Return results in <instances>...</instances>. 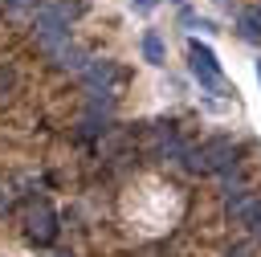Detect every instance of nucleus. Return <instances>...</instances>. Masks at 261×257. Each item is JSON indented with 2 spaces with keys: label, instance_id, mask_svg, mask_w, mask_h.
<instances>
[{
  "label": "nucleus",
  "instance_id": "obj_1",
  "mask_svg": "<svg viewBox=\"0 0 261 257\" xmlns=\"http://www.w3.org/2000/svg\"><path fill=\"white\" fill-rule=\"evenodd\" d=\"M73 16H82V4H73V0H41L37 12H33V29H37V37L69 33Z\"/></svg>",
  "mask_w": 261,
  "mask_h": 257
},
{
  "label": "nucleus",
  "instance_id": "obj_2",
  "mask_svg": "<svg viewBox=\"0 0 261 257\" xmlns=\"http://www.w3.org/2000/svg\"><path fill=\"white\" fill-rule=\"evenodd\" d=\"M24 233H29V241H37V245H49V241L57 237V216H53V208H49L45 200H33V204L24 208Z\"/></svg>",
  "mask_w": 261,
  "mask_h": 257
},
{
  "label": "nucleus",
  "instance_id": "obj_3",
  "mask_svg": "<svg viewBox=\"0 0 261 257\" xmlns=\"http://www.w3.org/2000/svg\"><path fill=\"white\" fill-rule=\"evenodd\" d=\"M200 163H204V171L228 175V171H237V147H232L228 139H208V143L200 147Z\"/></svg>",
  "mask_w": 261,
  "mask_h": 257
},
{
  "label": "nucleus",
  "instance_id": "obj_4",
  "mask_svg": "<svg viewBox=\"0 0 261 257\" xmlns=\"http://www.w3.org/2000/svg\"><path fill=\"white\" fill-rule=\"evenodd\" d=\"M192 73H196V82L204 86V90H224V78H220V69H216V57H212V49L208 45H200V41H192Z\"/></svg>",
  "mask_w": 261,
  "mask_h": 257
},
{
  "label": "nucleus",
  "instance_id": "obj_5",
  "mask_svg": "<svg viewBox=\"0 0 261 257\" xmlns=\"http://www.w3.org/2000/svg\"><path fill=\"white\" fill-rule=\"evenodd\" d=\"M82 82H86V90H94V94H114V86L122 82V73H118L114 61H94V57H90V65L82 69Z\"/></svg>",
  "mask_w": 261,
  "mask_h": 257
},
{
  "label": "nucleus",
  "instance_id": "obj_6",
  "mask_svg": "<svg viewBox=\"0 0 261 257\" xmlns=\"http://www.w3.org/2000/svg\"><path fill=\"white\" fill-rule=\"evenodd\" d=\"M237 33H241L249 45H261V20H257V12H241V20H237Z\"/></svg>",
  "mask_w": 261,
  "mask_h": 257
},
{
  "label": "nucleus",
  "instance_id": "obj_7",
  "mask_svg": "<svg viewBox=\"0 0 261 257\" xmlns=\"http://www.w3.org/2000/svg\"><path fill=\"white\" fill-rule=\"evenodd\" d=\"M143 53H147V61H151V65H163V41H159V33H155V29H147V33H143Z\"/></svg>",
  "mask_w": 261,
  "mask_h": 257
},
{
  "label": "nucleus",
  "instance_id": "obj_8",
  "mask_svg": "<svg viewBox=\"0 0 261 257\" xmlns=\"http://www.w3.org/2000/svg\"><path fill=\"white\" fill-rule=\"evenodd\" d=\"M8 86H12V65H4V61H0V94H4Z\"/></svg>",
  "mask_w": 261,
  "mask_h": 257
},
{
  "label": "nucleus",
  "instance_id": "obj_9",
  "mask_svg": "<svg viewBox=\"0 0 261 257\" xmlns=\"http://www.w3.org/2000/svg\"><path fill=\"white\" fill-rule=\"evenodd\" d=\"M37 4H41V0H8V8H12V12H24V8H33V12H37Z\"/></svg>",
  "mask_w": 261,
  "mask_h": 257
},
{
  "label": "nucleus",
  "instance_id": "obj_10",
  "mask_svg": "<svg viewBox=\"0 0 261 257\" xmlns=\"http://www.w3.org/2000/svg\"><path fill=\"white\" fill-rule=\"evenodd\" d=\"M228 257H249V245H237V249H228Z\"/></svg>",
  "mask_w": 261,
  "mask_h": 257
},
{
  "label": "nucleus",
  "instance_id": "obj_11",
  "mask_svg": "<svg viewBox=\"0 0 261 257\" xmlns=\"http://www.w3.org/2000/svg\"><path fill=\"white\" fill-rule=\"evenodd\" d=\"M135 4H139L143 12H147V8H155V0H135Z\"/></svg>",
  "mask_w": 261,
  "mask_h": 257
},
{
  "label": "nucleus",
  "instance_id": "obj_12",
  "mask_svg": "<svg viewBox=\"0 0 261 257\" xmlns=\"http://www.w3.org/2000/svg\"><path fill=\"white\" fill-rule=\"evenodd\" d=\"M257 78H261V61H257Z\"/></svg>",
  "mask_w": 261,
  "mask_h": 257
},
{
  "label": "nucleus",
  "instance_id": "obj_13",
  "mask_svg": "<svg viewBox=\"0 0 261 257\" xmlns=\"http://www.w3.org/2000/svg\"><path fill=\"white\" fill-rule=\"evenodd\" d=\"M57 257H61V253H57Z\"/></svg>",
  "mask_w": 261,
  "mask_h": 257
}]
</instances>
